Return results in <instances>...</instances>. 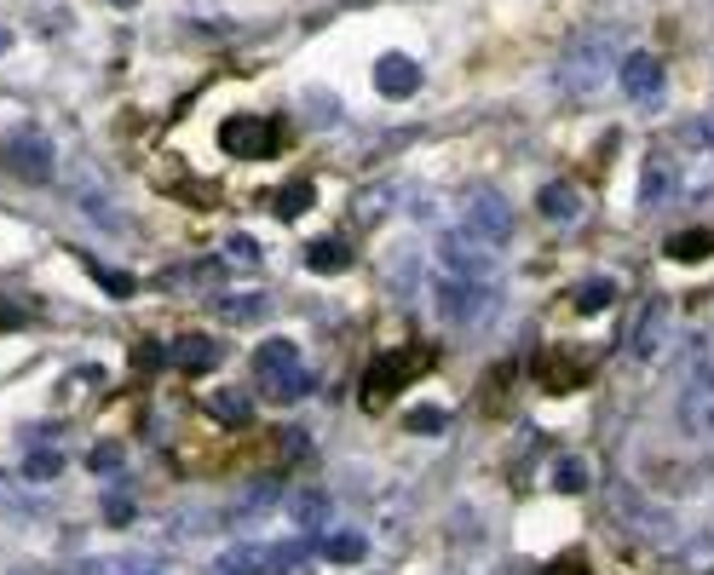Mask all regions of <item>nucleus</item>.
I'll return each mask as SVG.
<instances>
[{
  "mask_svg": "<svg viewBox=\"0 0 714 575\" xmlns=\"http://www.w3.org/2000/svg\"><path fill=\"white\" fill-rule=\"evenodd\" d=\"M432 294H438V317L456 323V328H479V323L496 311V288H490V277H456V270H444Z\"/></svg>",
  "mask_w": 714,
  "mask_h": 575,
  "instance_id": "obj_1",
  "label": "nucleus"
},
{
  "mask_svg": "<svg viewBox=\"0 0 714 575\" xmlns=\"http://www.w3.org/2000/svg\"><path fill=\"white\" fill-rule=\"evenodd\" d=\"M254 375H260V391H265L271 403H294V397L312 391V375L300 368L294 340H265V346L254 351Z\"/></svg>",
  "mask_w": 714,
  "mask_h": 575,
  "instance_id": "obj_2",
  "label": "nucleus"
},
{
  "mask_svg": "<svg viewBox=\"0 0 714 575\" xmlns=\"http://www.w3.org/2000/svg\"><path fill=\"white\" fill-rule=\"evenodd\" d=\"M461 230H472L485 248H501L507 236H514V208H507V196L496 190H467V208H461Z\"/></svg>",
  "mask_w": 714,
  "mask_h": 575,
  "instance_id": "obj_3",
  "label": "nucleus"
},
{
  "mask_svg": "<svg viewBox=\"0 0 714 575\" xmlns=\"http://www.w3.org/2000/svg\"><path fill=\"white\" fill-rule=\"evenodd\" d=\"M668 346H674V306H668V299H645L639 323L628 328V357L652 368V363H663Z\"/></svg>",
  "mask_w": 714,
  "mask_h": 575,
  "instance_id": "obj_4",
  "label": "nucleus"
},
{
  "mask_svg": "<svg viewBox=\"0 0 714 575\" xmlns=\"http://www.w3.org/2000/svg\"><path fill=\"white\" fill-rule=\"evenodd\" d=\"M219 145H225L231 156H243V161H265V156L283 150V127L265 121V116H231V121L219 127Z\"/></svg>",
  "mask_w": 714,
  "mask_h": 575,
  "instance_id": "obj_5",
  "label": "nucleus"
},
{
  "mask_svg": "<svg viewBox=\"0 0 714 575\" xmlns=\"http://www.w3.org/2000/svg\"><path fill=\"white\" fill-rule=\"evenodd\" d=\"M674 420L686 437H714V363L686 380V391L674 403Z\"/></svg>",
  "mask_w": 714,
  "mask_h": 575,
  "instance_id": "obj_6",
  "label": "nucleus"
},
{
  "mask_svg": "<svg viewBox=\"0 0 714 575\" xmlns=\"http://www.w3.org/2000/svg\"><path fill=\"white\" fill-rule=\"evenodd\" d=\"M0 167H12L23 185H47L52 150H47V139H36V132H7V139H0Z\"/></svg>",
  "mask_w": 714,
  "mask_h": 575,
  "instance_id": "obj_7",
  "label": "nucleus"
},
{
  "mask_svg": "<svg viewBox=\"0 0 714 575\" xmlns=\"http://www.w3.org/2000/svg\"><path fill=\"white\" fill-rule=\"evenodd\" d=\"M415 363H421V351H387V357H375V368H369V380H363V403H369V409H381L392 391L410 386L421 375Z\"/></svg>",
  "mask_w": 714,
  "mask_h": 575,
  "instance_id": "obj_8",
  "label": "nucleus"
},
{
  "mask_svg": "<svg viewBox=\"0 0 714 575\" xmlns=\"http://www.w3.org/2000/svg\"><path fill=\"white\" fill-rule=\"evenodd\" d=\"M167 363H174L179 375H208V368L219 363V346L208 340V334H179V340L167 346Z\"/></svg>",
  "mask_w": 714,
  "mask_h": 575,
  "instance_id": "obj_9",
  "label": "nucleus"
},
{
  "mask_svg": "<svg viewBox=\"0 0 714 575\" xmlns=\"http://www.w3.org/2000/svg\"><path fill=\"white\" fill-rule=\"evenodd\" d=\"M375 81H381V92H387V98H410V92H415V81H421V70H415L410 58H381Z\"/></svg>",
  "mask_w": 714,
  "mask_h": 575,
  "instance_id": "obj_10",
  "label": "nucleus"
},
{
  "mask_svg": "<svg viewBox=\"0 0 714 575\" xmlns=\"http://www.w3.org/2000/svg\"><path fill=\"white\" fill-rule=\"evenodd\" d=\"M214 575H277V564H271V547H236L219 558Z\"/></svg>",
  "mask_w": 714,
  "mask_h": 575,
  "instance_id": "obj_11",
  "label": "nucleus"
},
{
  "mask_svg": "<svg viewBox=\"0 0 714 575\" xmlns=\"http://www.w3.org/2000/svg\"><path fill=\"white\" fill-rule=\"evenodd\" d=\"M541 214L559 219V225H576V219H583V190H576V185H548V190H541Z\"/></svg>",
  "mask_w": 714,
  "mask_h": 575,
  "instance_id": "obj_12",
  "label": "nucleus"
},
{
  "mask_svg": "<svg viewBox=\"0 0 714 575\" xmlns=\"http://www.w3.org/2000/svg\"><path fill=\"white\" fill-rule=\"evenodd\" d=\"M623 87H628L634 98H652V92L663 87V70H657V58H645V52H634V58L623 63Z\"/></svg>",
  "mask_w": 714,
  "mask_h": 575,
  "instance_id": "obj_13",
  "label": "nucleus"
},
{
  "mask_svg": "<svg viewBox=\"0 0 714 575\" xmlns=\"http://www.w3.org/2000/svg\"><path fill=\"white\" fill-rule=\"evenodd\" d=\"M305 265H312V270H346V265H352V242H340V236H323V242L305 248Z\"/></svg>",
  "mask_w": 714,
  "mask_h": 575,
  "instance_id": "obj_14",
  "label": "nucleus"
},
{
  "mask_svg": "<svg viewBox=\"0 0 714 575\" xmlns=\"http://www.w3.org/2000/svg\"><path fill=\"white\" fill-rule=\"evenodd\" d=\"M208 415H214V420H225V426H248L254 403H248L243 391H214V397H208Z\"/></svg>",
  "mask_w": 714,
  "mask_h": 575,
  "instance_id": "obj_15",
  "label": "nucleus"
},
{
  "mask_svg": "<svg viewBox=\"0 0 714 575\" xmlns=\"http://www.w3.org/2000/svg\"><path fill=\"white\" fill-rule=\"evenodd\" d=\"M714 254V230H686L668 236V259H708Z\"/></svg>",
  "mask_w": 714,
  "mask_h": 575,
  "instance_id": "obj_16",
  "label": "nucleus"
},
{
  "mask_svg": "<svg viewBox=\"0 0 714 575\" xmlns=\"http://www.w3.org/2000/svg\"><path fill=\"white\" fill-rule=\"evenodd\" d=\"M363 553H369V541H363V535H352V529L323 541V558H334V564H358Z\"/></svg>",
  "mask_w": 714,
  "mask_h": 575,
  "instance_id": "obj_17",
  "label": "nucleus"
},
{
  "mask_svg": "<svg viewBox=\"0 0 714 575\" xmlns=\"http://www.w3.org/2000/svg\"><path fill=\"white\" fill-rule=\"evenodd\" d=\"M219 317H231V323H254V317H265V294H243V299H219Z\"/></svg>",
  "mask_w": 714,
  "mask_h": 575,
  "instance_id": "obj_18",
  "label": "nucleus"
},
{
  "mask_svg": "<svg viewBox=\"0 0 714 575\" xmlns=\"http://www.w3.org/2000/svg\"><path fill=\"white\" fill-rule=\"evenodd\" d=\"M610 294H617V288H610L605 277H594L588 288H576V311H605V306H610Z\"/></svg>",
  "mask_w": 714,
  "mask_h": 575,
  "instance_id": "obj_19",
  "label": "nucleus"
},
{
  "mask_svg": "<svg viewBox=\"0 0 714 575\" xmlns=\"http://www.w3.org/2000/svg\"><path fill=\"white\" fill-rule=\"evenodd\" d=\"M305 208H312V185H288V190L277 196V219H300Z\"/></svg>",
  "mask_w": 714,
  "mask_h": 575,
  "instance_id": "obj_20",
  "label": "nucleus"
},
{
  "mask_svg": "<svg viewBox=\"0 0 714 575\" xmlns=\"http://www.w3.org/2000/svg\"><path fill=\"white\" fill-rule=\"evenodd\" d=\"M323 513H329V500H323V495H300V500H294V524H300V529H317V524H323Z\"/></svg>",
  "mask_w": 714,
  "mask_h": 575,
  "instance_id": "obj_21",
  "label": "nucleus"
},
{
  "mask_svg": "<svg viewBox=\"0 0 714 575\" xmlns=\"http://www.w3.org/2000/svg\"><path fill=\"white\" fill-rule=\"evenodd\" d=\"M58 466H63L58 449H36V455L23 460V478H58Z\"/></svg>",
  "mask_w": 714,
  "mask_h": 575,
  "instance_id": "obj_22",
  "label": "nucleus"
},
{
  "mask_svg": "<svg viewBox=\"0 0 714 575\" xmlns=\"http://www.w3.org/2000/svg\"><path fill=\"white\" fill-rule=\"evenodd\" d=\"M554 484H559L565 495L588 489V466H576V460H559V466H554Z\"/></svg>",
  "mask_w": 714,
  "mask_h": 575,
  "instance_id": "obj_23",
  "label": "nucleus"
},
{
  "mask_svg": "<svg viewBox=\"0 0 714 575\" xmlns=\"http://www.w3.org/2000/svg\"><path fill=\"white\" fill-rule=\"evenodd\" d=\"M403 426H410V432H444V426H450V415H444V409H415Z\"/></svg>",
  "mask_w": 714,
  "mask_h": 575,
  "instance_id": "obj_24",
  "label": "nucleus"
},
{
  "mask_svg": "<svg viewBox=\"0 0 714 575\" xmlns=\"http://www.w3.org/2000/svg\"><path fill=\"white\" fill-rule=\"evenodd\" d=\"M87 466H92V472H116V466H121V444H98Z\"/></svg>",
  "mask_w": 714,
  "mask_h": 575,
  "instance_id": "obj_25",
  "label": "nucleus"
},
{
  "mask_svg": "<svg viewBox=\"0 0 714 575\" xmlns=\"http://www.w3.org/2000/svg\"><path fill=\"white\" fill-rule=\"evenodd\" d=\"M98 282H105L116 299H127V294H133V277H127V270H98Z\"/></svg>",
  "mask_w": 714,
  "mask_h": 575,
  "instance_id": "obj_26",
  "label": "nucleus"
},
{
  "mask_svg": "<svg viewBox=\"0 0 714 575\" xmlns=\"http://www.w3.org/2000/svg\"><path fill=\"white\" fill-rule=\"evenodd\" d=\"M105 518H110V524H133V500H121V495L105 500Z\"/></svg>",
  "mask_w": 714,
  "mask_h": 575,
  "instance_id": "obj_27",
  "label": "nucleus"
},
{
  "mask_svg": "<svg viewBox=\"0 0 714 575\" xmlns=\"http://www.w3.org/2000/svg\"><path fill=\"white\" fill-rule=\"evenodd\" d=\"M714 558V541H692V558H686V569H703Z\"/></svg>",
  "mask_w": 714,
  "mask_h": 575,
  "instance_id": "obj_28",
  "label": "nucleus"
},
{
  "mask_svg": "<svg viewBox=\"0 0 714 575\" xmlns=\"http://www.w3.org/2000/svg\"><path fill=\"white\" fill-rule=\"evenodd\" d=\"M52 575H105V569H92V564H81V569H52Z\"/></svg>",
  "mask_w": 714,
  "mask_h": 575,
  "instance_id": "obj_29",
  "label": "nucleus"
},
{
  "mask_svg": "<svg viewBox=\"0 0 714 575\" xmlns=\"http://www.w3.org/2000/svg\"><path fill=\"white\" fill-rule=\"evenodd\" d=\"M0 47H7V36H0Z\"/></svg>",
  "mask_w": 714,
  "mask_h": 575,
  "instance_id": "obj_30",
  "label": "nucleus"
}]
</instances>
